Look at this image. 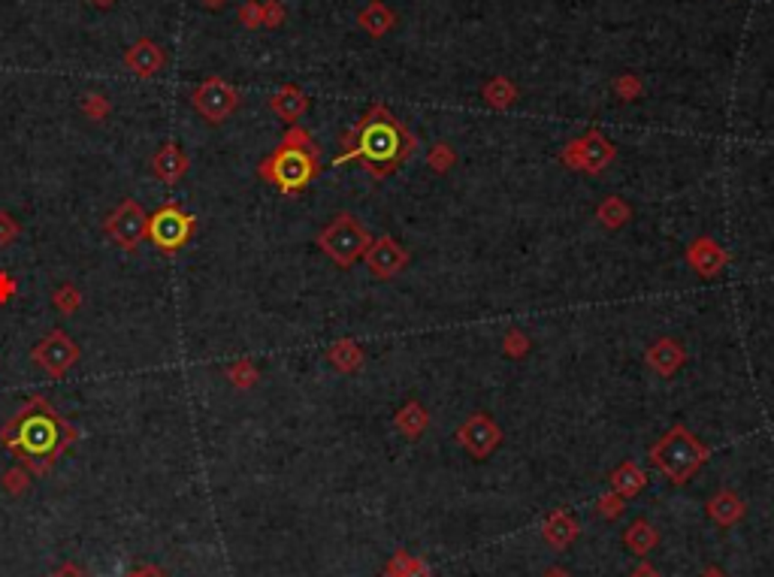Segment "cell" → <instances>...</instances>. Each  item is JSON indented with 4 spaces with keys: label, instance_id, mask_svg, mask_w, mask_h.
<instances>
[{
    "label": "cell",
    "instance_id": "8",
    "mask_svg": "<svg viewBox=\"0 0 774 577\" xmlns=\"http://www.w3.org/2000/svg\"><path fill=\"white\" fill-rule=\"evenodd\" d=\"M103 234L109 236V243L122 248V252L134 254L136 248L145 243V236H149V215H145V209L134 197H127V200H122L106 215Z\"/></svg>",
    "mask_w": 774,
    "mask_h": 577
},
{
    "label": "cell",
    "instance_id": "3",
    "mask_svg": "<svg viewBox=\"0 0 774 577\" xmlns=\"http://www.w3.org/2000/svg\"><path fill=\"white\" fill-rule=\"evenodd\" d=\"M257 176L263 182H272L281 194L294 197L318 176V149L315 140L299 124H290L281 136L279 149L261 163Z\"/></svg>",
    "mask_w": 774,
    "mask_h": 577
},
{
    "label": "cell",
    "instance_id": "19",
    "mask_svg": "<svg viewBox=\"0 0 774 577\" xmlns=\"http://www.w3.org/2000/svg\"><path fill=\"white\" fill-rule=\"evenodd\" d=\"M393 22H397V19H393V13L387 10V4H382V0H369V4L357 15V24L375 40L384 37V33L393 28Z\"/></svg>",
    "mask_w": 774,
    "mask_h": 577
},
{
    "label": "cell",
    "instance_id": "16",
    "mask_svg": "<svg viewBox=\"0 0 774 577\" xmlns=\"http://www.w3.org/2000/svg\"><path fill=\"white\" fill-rule=\"evenodd\" d=\"M644 360H648V366H650L657 375L672 378V375H677V369L686 363V354H684L681 342H675V339H668V335H662V339H657V342H653L650 348H648Z\"/></svg>",
    "mask_w": 774,
    "mask_h": 577
},
{
    "label": "cell",
    "instance_id": "39",
    "mask_svg": "<svg viewBox=\"0 0 774 577\" xmlns=\"http://www.w3.org/2000/svg\"><path fill=\"white\" fill-rule=\"evenodd\" d=\"M127 577H167V572L158 568V565H143V568H134Z\"/></svg>",
    "mask_w": 774,
    "mask_h": 577
},
{
    "label": "cell",
    "instance_id": "38",
    "mask_svg": "<svg viewBox=\"0 0 774 577\" xmlns=\"http://www.w3.org/2000/svg\"><path fill=\"white\" fill-rule=\"evenodd\" d=\"M51 577H88V572H85L82 565H76V563H64Z\"/></svg>",
    "mask_w": 774,
    "mask_h": 577
},
{
    "label": "cell",
    "instance_id": "21",
    "mask_svg": "<svg viewBox=\"0 0 774 577\" xmlns=\"http://www.w3.org/2000/svg\"><path fill=\"white\" fill-rule=\"evenodd\" d=\"M427 424H429V415L420 402H406V406L397 411V426L406 438H420Z\"/></svg>",
    "mask_w": 774,
    "mask_h": 577
},
{
    "label": "cell",
    "instance_id": "42",
    "mask_svg": "<svg viewBox=\"0 0 774 577\" xmlns=\"http://www.w3.org/2000/svg\"><path fill=\"white\" fill-rule=\"evenodd\" d=\"M705 577H726V574L720 568H711V572H705Z\"/></svg>",
    "mask_w": 774,
    "mask_h": 577
},
{
    "label": "cell",
    "instance_id": "26",
    "mask_svg": "<svg viewBox=\"0 0 774 577\" xmlns=\"http://www.w3.org/2000/svg\"><path fill=\"white\" fill-rule=\"evenodd\" d=\"M257 366L252 363V360H236V363L227 366V381L236 387V390H252V387L257 384Z\"/></svg>",
    "mask_w": 774,
    "mask_h": 577
},
{
    "label": "cell",
    "instance_id": "10",
    "mask_svg": "<svg viewBox=\"0 0 774 577\" xmlns=\"http://www.w3.org/2000/svg\"><path fill=\"white\" fill-rule=\"evenodd\" d=\"M614 145L605 140V136H602L599 131H590V133H584L581 140H575V142H569L563 149V163L566 167H572V169H581V172H602L608 167V163L614 160Z\"/></svg>",
    "mask_w": 774,
    "mask_h": 577
},
{
    "label": "cell",
    "instance_id": "18",
    "mask_svg": "<svg viewBox=\"0 0 774 577\" xmlns=\"http://www.w3.org/2000/svg\"><path fill=\"white\" fill-rule=\"evenodd\" d=\"M327 363H330L342 375L360 372V366H364V351H360L357 342L339 339V342L330 344V351H327Z\"/></svg>",
    "mask_w": 774,
    "mask_h": 577
},
{
    "label": "cell",
    "instance_id": "5",
    "mask_svg": "<svg viewBox=\"0 0 774 577\" xmlns=\"http://www.w3.org/2000/svg\"><path fill=\"white\" fill-rule=\"evenodd\" d=\"M369 243H373V239H369L366 227L348 212L336 215V218H333L321 234H318V248H321V252L336 266H342V270H348L351 263H357L360 257L366 254Z\"/></svg>",
    "mask_w": 774,
    "mask_h": 577
},
{
    "label": "cell",
    "instance_id": "14",
    "mask_svg": "<svg viewBox=\"0 0 774 577\" xmlns=\"http://www.w3.org/2000/svg\"><path fill=\"white\" fill-rule=\"evenodd\" d=\"M163 64H167V55H163L161 42H154L149 37H140L124 51V67L136 79H152V76H158L163 70Z\"/></svg>",
    "mask_w": 774,
    "mask_h": 577
},
{
    "label": "cell",
    "instance_id": "35",
    "mask_svg": "<svg viewBox=\"0 0 774 577\" xmlns=\"http://www.w3.org/2000/svg\"><path fill=\"white\" fill-rule=\"evenodd\" d=\"M19 234H22V224L15 221L10 212L0 209V248L13 245L15 239H19Z\"/></svg>",
    "mask_w": 774,
    "mask_h": 577
},
{
    "label": "cell",
    "instance_id": "24",
    "mask_svg": "<svg viewBox=\"0 0 774 577\" xmlns=\"http://www.w3.org/2000/svg\"><path fill=\"white\" fill-rule=\"evenodd\" d=\"M481 97H484L490 106H496V109H509L511 103L518 100V88L511 85V79H505V76H496V79H490V82L484 85Z\"/></svg>",
    "mask_w": 774,
    "mask_h": 577
},
{
    "label": "cell",
    "instance_id": "37",
    "mask_svg": "<svg viewBox=\"0 0 774 577\" xmlns=\"http://www.w3.org/2000/svg\"><path fill=\"white\" fill-rule=\"evenodd\" d=\"M15 297V281L10 272H0V303H10Z\"/></svg>",
    "mask_w": 774,
    "mask_h": 577
},
{
    "label": "cell",
    "instance_id": "43",
    "mask_svg": "<svg viewBox=\"0 0 774 577\" xmlns=\"http://www.w3.org/2000/svg\"><path fill=\"white\" fill-rule=\"evenodd\" d=\"M635 577H653V574L648 572V568H639V572H635Z\"/></svg>",
    "mask_w": 774,
    "mask_h": 577
},
{
    "label": "cell",
    "instance_id": "40",
    "mask_svg": "<svg viewBox=\"0 0 774 577\" xmlns=\"http://www.w3.org/2000/svg\"><path fill=\"white\" fill-rule=\"evenodd\" d=\"M91 6H97V10H113V6L118 4V0H88Z\"/></svg>",
    "mask_w": 774,
    "mask_h": 577
},
{
    "label": "cell",
    "instance_id": "11",
    "mask_svg": "<svg viewBox=\"0 0 774 577\" xmlns=\"http://www.w3.org/2000/svg\"><path fill=\"white\" fill-rule=\"evenodd\" d=\"M364 261L375 279H393L409 266V252L393 236H378L369 243Z\"/></svg>",
    "mask_w": 774,
    "mask_h": 577
},
{
    "label": "cell",
    "instance_id": "29",
    "mask_svg": "<svg viewBox=\"0 0 774 577\" xmlns=\"http://www.w3.org/2000/svg\"><path fill=\"white\" fill-rule=\"evenodd\" d=\"M0 484H4V490L10 496H22L24 490L31 487V472L22 466V463H15L13 469L4 472V478H0Z\"/></svg>",
    "mask_w": 774,
    "mask_h": 577
},
{
    "label": "cell",
    "instance_id": "6",
    "mask_svg": "<svg viewBox=\"0 0 774 577\" xmlns=\"http://www.w3.org/2000/svg\"><path fill=\"white\" fill-rule=\"evenodd\" d=\"M194 215L185 209L182 203H163L161 209L149 215V243L158 248L161 254H179L191 243L194 236Z\"/></svg>",
    "mask_w": 774,
    "mask_h": 577
},
{
    "label": "cell",
    "instance_id": "12",
    "mask_svg": "<svg viewBox=\"0 0 774 577\" xmlns=\"http://www.w3.org/2000/svg\"><path fill=\"white\" fill-rule=\"evenodd\" d=\"M457 442L463 444V451L472 456H487L502 442V429L496 426L484 411H478V415H472L466 424L457 429Z\"/></svg>",
    "mask_w": 774,
    "mask_h": 577
},
{
    "label": "cell",
    "instance_id": "25",
    "mask_svg": "<svg viewBox=\"0 0 774 577\" xmlns=\"http://www.w3.org/2000/svg\"><path fill=\"white\" fill-rule=\"evenodd\" d=\"M51 306H55L61 315H76L82 308V290L70 281L58 284V290L51 294Z\"/></svg>",
    "mask_w": 774,
    "mask_h": 577
},
{
    "label": "cell",
    "instance_id": "28",
    "mask_svg": "<svg viewBox=\"0 0 774 577\" xmlns=\"http://www.w3.org/2000/svg\"><path fill=\"white\" fill-rule=\"evenodd\" d=\"M626 545H630V550H635L639 556H644L653 545H657V532H653L644 520H639V523H632L630 532H626Z\"/></svg>",
    "mask_w": 774,
    "mask_h": 577
},
{
    "label": "cell",
    "instance_id": "1",
    "mask_svg": "<svg viewBox=\"0 0 774 577\" xmlns=\"http://www.w3.org/2000/svg\"><path fill=\"white\" fill-rule=\"evenodd\" d=\"M73 424H67L46 396H31L15 415L0 426V444L22 463L31 475H49L55 463L76 444Z\"/></svg>",
    "mask_w": 774,
    "mask_h": 577
},
{
    "label": "cell",
    "instance_id": "44",
    "mask_svg": "<svg viewBox=\"0 0 774 577\" xmlns=\"http://www.w3.org/2000/svg\"><path fill=\"white\" fill-rule=\"evenodd\" d=\"M548 577H566V574H563V572H550Z\"/></svg>",
    "mask_w": 774,
    "mask_h": 577
},
{
    "label": "cell",
    "instance_id": "27",
    "mask_svg": "<svg viewBox=\"0 0 774 577\" xmlns=\"http://www.w3.org/2000/svg\"><path fill=\"white\" fill-rule=\"evenodd\" d=\"M575 532H578V527H575V520H569V517L566 514H554L548 520V527H545V536L554 541V545H569V541L575 538Z\"/></svg>",
    "mask_w": 774,
    "mask_h": 577
},
{
    "label": "cell",
    "instance_id": "30",
    "mask_svg": "<svg viewBox=\"0 0 774 577\" xmlns=\"http://www.w3.org/2000/svg\"><path fill=\"white\" fill-rule=\"evenodd\" d=\"M82 112L88 122H106L109 112H113V103H109V97H103V94H85Z\"/></svg>",
    "mask_w": 774,
    "mask_h": 577
},
{
    "label": "cell",
    "instance_id": "36",
    "mask_svg": "<svg viewBox=\"0 0 774 577\" xmlns=\"http://www.w3.org/2000/svg\"><path fill=\"white\" fill-rule=\"evenodd\" d=\"M285 6L279 4V0H266L263 4V28H270V31H275V28H281V24H285Z\"/></svg>",
    "mask_w": 774,
    "mask_h": 577
},
{
    "label": "cell",
    "instance_id": "23",
    "mask_svg": "<svg viewBox=\"0 0 774 577\" xmlns=\"http://www.w3.org/2000/svg\"><path fill=\"white\" fill-rule=\"evenodd\" d=\"M612 484H614V493H621V496H635L644 484H648V475H644V472H641L639 466H635V463H623L621 469H614Z\"/></svg>",
    "mask_w": 774,
    "mask_h": 577
},
{
    "label": "cell",
    "instance_id": "17",
    "mask_svg": "<svg viewBox=\"0 0 774 577\" xmlns=\"http://www.w3.org/2000/svg\"><path fill=\"white\" fill-rule=\"evenodd\" d=\"M270 109L281 118V122L297 124L299 118H303L306 112H309V97H306V91L299 88V85H290V82H288V85H281V88L270 97Z\"/></svg>",
    "mask_w": 774,
    "mask_h": 577
},
{
    "label": "cell",
    "instance_id": "34",
    "mask_svg": "<svg viewBox=\"0 0 774 577\" xmlns=\"http://www.w3.org/2000/svg\"><path fill=\"white\" fill-rule=\"evenodd\" d=\"M502 348H505V354H509V357H523L530 351V335L521 333V330H509V333H505V339H502Z\"/></svg>",
    "mask_w": 774,
    "mask_h": 577
},
{
    "label": "cell",
    "instance_id": "4",
    "mask_svg": "<svg viewBox=\"0 0 774 577\" xmlns=\"http://www.w3.org/2000/svg\"><path fill=\"white\" fill-rule=\"evenodd\" d=\"M708 460V447L686 426H672L657 444L650 447V463L672 484H686Z\"/></svg>",
    "mask_w": 774,
    "mask_h": 577
},
{
    "label": "cell",
    "instance_id": "15",
    "mask_svg": "<svg viewBox=\"0 0 774 577\" xmlns=\"http://www.w3.org/2000/svg\"><path fill=\"white\" fill-rule=\"evenodd\" d=\"M686 263H690L702 279H714V275L723 272V266L729 263V254L720 243H714L708 236H699L686 245Z\"/></svg>",
    "mask_w": 774,
    "mask_h": 577
},
{
    "label": "cell",
    "instance_id": "41",
    "mask_svg": "<svg viewBox=\"0 0 774 577\" xmlns=\"http://www.w3.org/2000/svg\"><path fill=\"white\" fill-rule=\"evenodd\" d=\"M200 4L206 6V10H221V6H225L227 0H200Z\"/></svg>",
    "mask_w": 774,
    "mask_h": 577
},
{
    "label": "cell",
    "instance_id": "13",
    "mask_svg": "<svg viewBox=\"0 0 774 577\" xmlns=\"http://www.w3.org/2000/svg\"><path fill=\"white\" fill-rule=\"evenodd\" d=\"M188 169H191V160H188V154L182 151V145L176 140L163 142L161 149L152 154V176L167 188L182 182L188 176Z\"/></svg>",
    "mask_w": 774,
    "mask_h": 577
},
{
    "label": "cell",
    "instance_id": "31",
    "mask_svg": "<svg viewBox=\"0 0 774 577\" xmlns=\"http://www.w3.org/2000/svg\"><path fill=\"white\" fill-rule=\"evenodd\" d=\"M427 160H429V167H433L436 172H448L454 163H457V154H454V149L448 142H436L433 149H429Z\"/></svg>",
    "mask_w": 774,
    "mask_h": 577
},
{
    "label": "cell",
    "instance_id": "22",
    "mask_svg": "<svg viewBox=\"0 0 774 577\" xmlns=\"http://www.w3.org/2000/svg\"><path fill=\"white\" fill-rule=\"evenodd\" d=\"M708 511H711V517H714L717 523H723V527H733L735 520H742L744 502H742L738 496H733V493H720V496L711 499Z\"/></svg>",
    "mask_w": 774,
    "mask_h": 577
},
{
    "label": "cell",
    "instance_id": "9",
    "mask_svg": "<svg viewBox=\"0 0 774 577\" xmlns=\"http://www.w3.org/2000/svg\"><path fill=\"white\" fill-rule=\"evenodd\" d=\"M239 91L230 85L227 79H221V76H209V79H203L200 85H197L194 91V109L200 112V115L206 118L209 124H225L230 115L239 109Z\"/></svg>",
    "mask_w": 774,
    "mask_h": 577
},
{
    "label": "cell",
    "instance_id": "2",
    "mask_svg": "<svg viewBox=\"0 0 774 577\" xmlns=\"http://www.w3.org/2000/svg\"><path fill=\"white\" fill-rule=\"evenodd\" d=\"M411 151H415V136L393 122V115L384 106H375L351 133V145L339 154L336 163L364 158L373 176H387L391 167L402 163Z\"/></svg>",
    "mask_w": 774,
    "mask_h": 577
},
{
    "label": "cell",
    "instance_id": "20",
    "mask_svg": "<svg viewBox=\"0 0 774 577\" xmlns=\"http://www.w3.org/2000/svg\"><path fill=\"white\" fill-rule=\"evenodd\" d=\"M596 218L605 230H621L626 221L632 218V209L630 203L623 200V197H605V200L599 203L596 209Z\"/></svg>",
    "mask_w": 774,
    "mask_h": 577
},
{
    "label": "cell",
    "instance_id": "33",
    "mask_svg": "<svg viewBox=\"0 0 774 577\" xmlns=\"http://www.w3.org/2000/svg\"><path fill=\"white\" fill-rule=\"evenodd\" d=\"M239 22H243L248 31L263 28V0H248V4L239 6Z\"/></svg>",
    "mask_w": 774,
    "mask_h": 577
},
{
    "label": "cell",
    "instance_id": "7",
    "mask_svg": "<svg viewBox=\"0 0 774 577\" xmlns=\"http://www.w3.org/2000/svg\"><path fill=\"white\" fill-rule=\"evenodd\" d=\"M82 360V348L76 339L61 326L49 330L42 339L31 348V363L40 369L42 375H49L51 381H61L70 369Z\"/></svg>",
    "mask_w": 774,
    "mask_h": 577
},
{
    "label": "cell",
    "instance_id": "32",
    "mask_svg": "<svg viewBox=\"0 0 774 577\" xmlns=\"http://www.w3.org/2000/svg\"><path fill=\"white\" fill-rule=\"evenodd\" d=\"M641 91H644V85H641V79L635 73H623V76H617V79H614V94L621 100L641 97Z\"/></svg>",
    "mask_w": 774,
    "mask_h": 577
}]
</instances>
